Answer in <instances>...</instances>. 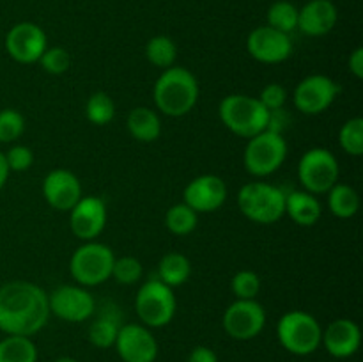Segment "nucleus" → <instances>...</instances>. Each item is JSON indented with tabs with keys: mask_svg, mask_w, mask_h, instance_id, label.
I'll return each instance as SVG.
<instances>
[{
	"mask_svg": "<svg viewBox=\"0 0 363 362\" xmlns=\"http://www.w3.org/2000/svg\"><path fill=\"white\" fill-rule=\"evenodd\" d=\"M50 318L48 293L28 280L0 286V330L7 336H34Z\"/></svg>",
	"mask_w": 363,
	"mask_h": 362,
	"instance_id": "f257e3e1",
	"label": "nucleus"
},
{
	"mask_svg": "<svg viewBox=\"0 0 363 362\" xmlns=\"http://www.w3.org/2000/svg\"><path fill=\"white\" fill-rule=\"evenodd\" d=\"M199 102V82L186 67L172 66L163 70L155 84V103L165 116L183 117Z\"/></svg>",
	"mask_w": 363,
	"mask_h": 362,
	"instance_id": "f03ea898",
	"label": "nucleus"
},
{
	"mask_svg": "<svg viewBox=\"0 0 363 362\" xmlns=\"http://www.w3.org/2000/svg\"><path fill=\"white\" fill-rule=\"evenodd\" d=\"M218 114L227 130H230L238 137L252 138L268 128L269 110L254 96H225L220 102Z\"/></svg>",
	"mask_w": 363,
	"mask_h": 362,
	"instance_id": "7ed1b4c3",
	"label": "nucleus"
},
{
	"mask_svg": "<svg viewBox=\"0 0 363 362\" xmlns=\"http://www.w3.org/2000/svg\"><path fill=\"white\" fill-rule=\"evenodd\" d=\"M238 206L252 222L275 224L286 215V192L264 181H252L240 188Z\"/></svg>",
	"mask_w": 363,
	"mask_h": 362,
	"instance_id": "20e7f679",
	"label": "nucleus"
},
{
	"mask_svg": "<svg viewBox=\"0 0 363 362\" xmlns=\"http://www.w3.org/2000/svg\"><path fill=\"white\" fill-rule=\"evenodd\" d=\"M280 344L293 355H311L321 346L323 329L318 319L305 311H289L277 325Z\"/></svg>",
	"mask_w": 363,
	"mask_h": 362,
	"instance_id": "39448f33",
	"label": "nucleus"
},
{
	"mask_svg": "<svg viewBox=\"0 0 363 362\" xmlns=\"http://www.w3.org/2000/svg\"><path fill=\"white\" fill-rule=\"evenodd\" d=\"M116 261L112 248L98 241H85L71 256V277L80 286H99L112 277V266Z\"/></svg>",
	"mask_w": 363,
	"mask_h": 362,
	"instance_id": "423d86ee",
	"label": "nucleus"
},
{
	"mask_svg": "<svg viewBox=\"0 0 363 362\" xmlns=\"http://www.w3.org/2000/svg\"><path fill=\"white\" fill-rule=\"evenodd\" d=\"M287 142L280 133L261 131L255 137L248 138L243 153V165L247 172L255 177H266L277 172L286 162Z\"/></svg>",
	"mask_w": 363,
	"mask_h": 362,
	"instance_id": "0eeeda50",
	"label": "nucleus"
},
{
	"mask_svg": "<svg viewBox=\"0 0 363 362\" xmlns=\"http://www.w3.org/2000/svg\"><path fill=\"white\" fill-rule=\"evenodd\" d=\"M135 309L147 329H160L172 322L176 314V297L172 287L163 284L162 280L149 279L138 290L135 298Z\"/></svg>",
	"mask_w": 363,
	"mask_h": 362,
	"instance_id": "6e6552de",
	"label": "nucleus"
},
{
	"mask_svg": "<svg viewBox=\"0 0 363 362\" xmlns=\"http://www.w3.org/2000/svg\"><path fill=\"white\" fill-rule=\"evenodd\" d=\"M339 162L335 155L325 148H312L300 158L298 177L308 194H326L339 181Z\"/></svg>",
	"mask_w": 363,
	"mask_h": 362,
	"instance_id": "1a4fd4ad",
	"label": "nucleus"
},
{
	"mask_svg": "<svg viewBox=\"0 0 363 362\" xmlns=\"http://www.w3.org/2000/svg\"><path fill=\"white\" fill-rule=\"evenodd\" d=\"M222 323L233 339H254L264 329L266 311L257 300H236L225 309Z\"/></svg>",
	"mask_w": 363,
	"mask_h": 362,
	"instance_id": "9d476101",
	"label": "nucleus"
},
{
	"mask_svg": "<svg viewBox=\"0 0 363 362\" xmlns=\"http://www.w3.org/2000/svg\"><path fill=\"white\" fill-rule=\"evenodd\" d=\"M48 304L50 312L69 323L87 322L96 311L92 295L82 286H69V284L55 287L52 295H48Z\"/></svg>",
	"mask_w": 363,
	"mask_h": 362,
	"instance_id": "9b49d317",
	"label": "nucleus"
},
{
	"mask_svg": "<svg viewBox=\"0 0 363 362\" xmlns=\"http://www.w3.org/2000/svg\"><path fill=\"white\" fill-rule=\"evenodd\" d=\"M46 48L45 31L32 21L13 25L6 35V52L20 64L38 62Z\"/></svg>",
	"mask_w": 363,
	"mask_h": 362,
	"instance_id": "f8f14e48",
	"label": "nucleus"
},
{
	"mask_svg": "<svg viewBox=\"0 0 363 362\" xmlns=\"http://www.w3.org/2000/svg\"><path fill=\"white\" fill-rule=\"evenodd\" d=\"M339 85L326 75H311L294 89V105L307 116L321 114L335 102Z\"/></svg>",
	"mask_w": 363,
	"mask_h": 362,
	"instance_id": "ddd939ff",
	"label": "nucleus"
},
{
	"mask_svg": "<svg viewBox=\"0 0 363 362\" xmlns=\"http://www.w3.org/2000/svg\"><path fill=\"white\" fill-rule=\"evenodd\" d=\"M113 346L124 362H155L158 357L155 336L147 327L138 323L121 325Z\"/></svg>",
	"mask_w": 363,
	"mask_h": 362,
	"instance_id": "4468645a",
	"label": "nucleus"
},
{
	"mask_svg": "<svg viewBox=\"0 0 363 362\" xmlns=\"http://www.w3.org/2000/svg\"><path fill=\"white\" fill-rule=\"evenodd\" d=\"M247 50L259 62L279 64L289 59L293 52V41L289 34L275 31L269 25H262L248 34Z\"/></svg>",
	"mask_w": 363,
	"mask_h": 362,
	"instance_id": "2eb2a0df",
	"label": "nucleus"
},
{
	"mask_svg": "<svg viewBox=\"0 0 363 362\" xmlns=\"http://www.w3.org/2000/svg\"><path fill=\"white\" fill-rule=\"evenodd\" d=\"M184 204L195 213H211L222 208L227 199L225 181L215 174H202L184 188Z\"/></svg>",
	"mask_w": 363,
	"mask_h": 362,
	"instance_id": "dca6fc26",
	"label": "nucleus"
},
{
	"mask_svg": "<svg viewBox=\"0 0 363 362\" xmlns=\"http://www.w3.org/2000/svg\"><path fill=\"white\" fill-rule=\"evenodd\" d=\"M106 224L105 201L94 195L82 197L69 209V226L77 238L84 241H92L101 234Z\"/></svg>",
	"mask_w": 363,
	"mask_h": 362,
	"instance_id": "f3484780",
	"label": "nucleus"
},
{
	"mask_svg": "<svg viewBox=\"0 0 363 362\" xmlns=\"http://www.w3.org/2000/svg\"><path fill=\"white\" fill-rule=\"evenodd\" d=\"M43 195L46 202L59 212H69L84 197L80 180L66 169H55L46 174L43 181Z\"/></svg>",
	"mask_w": 363,
	"mask_h": 362,
	"instance_id": "a211bd4d",
	"label": "nucleus"
},
{
	"mask_svg": "<svg viewBox=\"0 0 363 362\" xmlns=\"http://www.w3.org/2000/svg\"><path fill=\"white\" fill-rule=\"evenodd\" d=\"M321 343L326 351L335 358H347L354 355L360 348L362 332L360 327L353 319L340 318L330 323L326 330H323Z\"/></svg>",
	"mask_w": 363,
	"mask_h": 362,
	"instance_id": "6ab92c4d",
	"label": "nucleus"
},
{
	"mask_svg": "<svg viewBox=\"0 0 363 362\" xmlns=\"http://www.w3.org/2000/svg\"><path fill=\"white\" fill-rule=\"evenodd\" d=\"M337 20H339V11L332 0H311L301 9H298V28L312 38L332 32Z\"/></svg>",
	"mask_w": 363,
	"mask_h": 362,
	"instance_id": "aec40b11",
	"label": "nucleus"
},
{
	"mask_svg": "<svg viewBox=\"0 0 363 362\" xmlns=\"http://www.w3.org/2000/svg\"><path fill=\"white\" fill-rule=\"evenodd\" d=\"M286 213L298 226L311 227L321 219V202L314 194L305 190H294L286 194Z\"/></svg>",
	"mask_w": 363,
	"mask_h": 362,
	"instance_id": "412c9836",
	"label": "nucleus"
},
{
	"mask_svg": "<svg viewBox=\"0 0 363 362\" xmlns=\"http://www.w3.org/2000/svg\"><path fill=\"white\" fill-rule=\"evenodd\" d=\"M128 131L138 142H155L162 135V121L149 106H137L128 114Z\"/></svg>",
	"mask_w": 363,
	"mask_h": 362,
	"instance_id": "4be33fe9",
	"label": "nucleus"
},
{
	"mask_svg": "<svg viewBox=\"0 0 363 362\" xmlns=\"http://www.w3.org/2000/svg\"><path fill=\"white\" fill-rule=\"evenodd\" d=\"M119 329L121 314L117 312V307L108 305V307H105V311L99 312L98 318L89 327V341L98 348H110L116 344Z\"/></svg>",
	"mask_w": 363,
	"mask_h": 362,
	"instance_id": "5701e85b",
	"label": "nucleus"
},
{
	"mask_svg": "<svg viewBox=\"0 0 363 362\" xmlns=\"http://www.w3.org/2000/svg\"><path fill=\"white\" fill-rule=\"evenodd\" d=\"M191 275V263L181 252H169L158 263V279L169 287L181 286Z\"/></svg>",
	"mask_w": 363,
	"mask_h": 362,
	"instance_id": "b1692460",
	"label": "nucleus"
},
{
	"mask_svg": "<svg viewBox=\"0 0 363 362\" xmlns=\"http://www.w3.org/2000/svg\"><path fill=\"white\" fill-rule=\"evenodd\" d=\"M328 208L339 219H351L360 209V195L353 187L337 183L328 192Z\"/></svg>",
	"mask_w": 363,
	"mask_h": 362,
	"instance_id": "393cba45",
	"label": "nucleus"
},
{
	"mask_svg": "<svg viewBox=\"0 0 363 362\" xmlns=\"http://www.w3.org/2000/svg\"><path fill=\"white\" fill-rule=\"evenodd\" d=\"M38 348L27 336H7L0 341V362H35Z\"/></svg>",
	"mask_w": 363,
	"mask_h": 362,
	"instance_id": "a878e982",
	"label": "nucleus"
},
{
	"mask_svg": "<svg viewBox=\"0 0 363 362\" xmlns=\"http://www.w3.org/2000/svg\"><path fill=\"white\" fill-rule=\"evenodd\" d=\"M145 57L156 67H172L177 57V46L169 35H155L145 45Z\"/></svg>",
	"mask_w": 363,
	"mask_h": 362,
	"instance_id": "bb28decb",
	"label": "nucleus"
},
{
	"mask_svg": "<svg viewBox=\"0 0 363 362\" xmlns=\"http://www.w3.org/2000/svg\"><path fill=\"white\" fill-rule=\"evenodd\" d=\"M197 213L184 202L170 206L165 213L167 229L172 234H177V236L190 234L197 227Z\"/></svg>",
	"mask_w": 363,
	"mask_h": 362,
	"instance_id": "cd10ccee",
	"label": "nucleus"
},
{
	"mask_svg": "<svg viewBox=\"0 0 363 362\" xmlns=\"http://www.w3.org/2000/svg\"><path fill=\"white\" fill-rule=\"evenodd\" d=\"M268 25L275 31L289 34L298 28V7L287 0H279L268 9Z\"/></svg>",
	"mask_w": 363,
	"mask_h": 362,
	"instance_id": "c85d7f7f",
	"label": "nucleus"
},
{
	"mask_svg": "<svg viewBox=\"0 0 363 362\" xmlns=\"http://www.w3.org/2000/svg\"><path fill=\"white\" fill-rule=\"evenodd\" d=\"M85 116L96 126H105L116 116V105L113 99L106 92L98 91L89 96L87 105H85Z\"/></svg>",
	"mask_w": 363,
	"mask_h": 362,
	"instance_id": "c756f323",
	"label": "nucleus"
},
{
	"mask_svg": "<svg viewBox=\"0 0 363 362\" xmlns=\"http://www.w3.org/2000/svg\"><path fill=\"white\" fill-rule=\"evenodd\" d=\"M340 148L351 156L363 155V119L362 117H353L346 121L339 131Z\"/></svg>",
	"mask_w": 363,
	"mask_h": 362,
	"instance_id": "7c9ffc66",
	"label": "nucleus"
},
{
	"mask_svg": "<svg viewBox=\"0 0 363 362\" xmlns=\"http://www.w3.org/2000/svg\"><path fill=\"white\" fill-rule=\"evenodd\" d=\"M230 290L238 300H255L261 291V279L252 270H241L230 280Z\"/></svg>",
	"mask_w": 363,
	"mask_h": 362,
	"instance_id": "2f4dec72",
	"label": "nucleus"
},
{
	"mask_svg": "<svg viewBox=\"0 0 363 362\" xmlns=\"http://www.w3.org/2000/svg\"><path fill=\"white\" fill-rule=\"evenodd\" d=\"M25 131V119L18 110L4 109L0 110V142L9 144L18 141Z\"/></svg>",
	"mask_w": 363,
	"mask_h": 362,
	"instance_id": "473e14b6",
	"label": "nucleus"
},
{
	"mask_svg": "<svg viewBox=\"0 0 363 362\" xmlns=\"http://www.w3.org/2000/svg\"><path fill=\"white\" fill-rule=\"evenodd\" d=\"M112 277L119 284H135L142 277V263L133 256H123L116 258L112 266Z\"/></svg>",
	"mask_w": 363,
	"mask_h": 362,
	"instance_id": "72a5a7b5",
	"label": "nucleus"
},
{
	"mask_svg": "<svg viewBox=\"0 0 363 362\" xmlns=\"http://www.w3.org/2000/svg\"><path fill=\"white\" fill-rule=\"evenodd\" d=\"M39 62L46 73L62 75L69 70L71 59L66 50L60 48V46H52V48H46L43 52V55L39 57Z\"/></svg>",
	"mask_w": 363,
	"mask_h": 362,
	"instance_id": "f704fd0d",
	"label": "nucleus"
},
{
	"mask_svg": "<svg viewBox=\"0 0 363 362\" xmlns=\"http://www.w3.org/2000/svg\"><path fill=\"white\" fill-rule=\"evenodd\" d=\"M4 156H6L9 170H14V172H23V170L30 169V165L34 163V153L27 146H13L9 151L4 153Z\"/></svg>",
	"mask_w": 363,
	"mask_h": 362,
	"instance_id": "c9c22d12",
	"label": "nucleus"
},
{
	"mask_svg": "<svg viewBox=\"0 0 363 362\" xmlns=\"http://www.w3.org/2000/svg\"><path fill=\"white\" fill-rule=\"evenodd\" d=\"M286 99H287V91L280 84H268L261 91V94H259V102H261L269 112L284 109Z\"/></svg>",
	"mask_w": 363,
	"mask_h": 362,
	"instance_id": "e433bc0d",
	"label": "nucleus"
},
{
	"mask_svg": "<svg viewBox=\"0 0 363 362\" xmlns=\"http://www.w3.org/2000/svg\"><path fill=\"white\" fill-rule=\"evenodd\" d=\"M188 362H218V357L211 348L195 346L188 355Z\"/></svg>",
	"mask_w": 363,
	"mask_h": 362,
	"instance_id": "4c0bfd02",
	"label": "nucleus"
},
{
	"mask_svg": "<svg viewBox=\"0 0 363 362\" xmlns=\"http://www.w3.org/2000/svg\"><path fill=\"white\" fill-rule=\"evenodd\" d=\"M347 67L353 73L354 78H363V48L358 46V48L353 50V53L350 55V60H347Z\"/></svg>",
	"mask_w": 363,
	"mask_h": 362,
	"instance_id": "58836bf2",
	"label": "nucleus"
},
{
	"mask_svg": "<svg viewBox=\"0 0 363 362\" xmlns=\"http://www.w3.org/2000/svg\"><path fill=\"white\" fill-rule=\"evenodd\" d=\"M9 167H7V162H6V156H4V153L0 151V190L4 188V185H6L7 177H9Z\"/></svg>",
	"mask_w": 363,
	"mask_h": 362,
	"instance_id": "ea45409f",
	"label": "nucleus"
},
{
	"mask_svg": "<svg viewBox=\"0 0 363 362\" xmlns=\"http://www.w3.org/2000/svg\"><path fill=\"white\" fill-rule=\"evenodd\" d=\"M55 362H78V361L73 357H59Z\"/></svg>",
	"mask_w": 363,
	"mask_h": 362,
	"instance_id": "a19ab883",
	"label": "nucleus"
}]
</instances>
